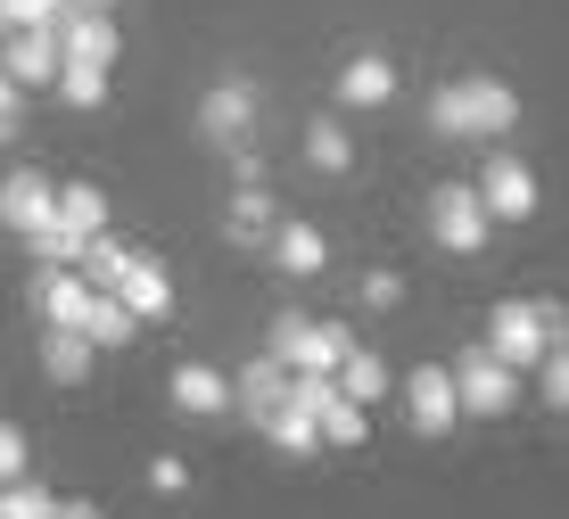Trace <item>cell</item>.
<instances>
[{
  "label": "cell",
  "instance_id": "6da1fadb",
  "mask_svg": "<svg viewBox=\"0 0 569 519\" xmlns=\"http://www.w3.org/2000/svg\"><path fill=\"white\" fill-rule=\"evenodd\" d=\"M520 124V91L496 74H455V83L429 91V132L438 141H503Z\"/></svg>",
  "mask_w": 569,
  "mask_h": 519
},
{
  "label": "cell",
  "instance_id": "7a4b0ae2",
  "mask_svg": "<svg viewBox=\"0 0 569 519\" xmlns=\"http://www.w3.org/2000/svg\"><path fill=\"white\" fill-rule=\"evenodd\" d=\"M496 363H512V371H528V363H545L553 347H569V313H553V306H537V297H503L496 313H487V338H479Z\"/></svg>",
  "mask_w": 569,
  "mask_h": 519
},
{
  "label": "cell",
  "instance_id": "3957f363",
  "mask_svg": "<svg viewBox=\"0 0 569 519\" xmlns=\"http://www.w3.org/2000/svg\"><path fill=\"white\" fill-rule=\"evenodd\" d=\"M446 379H455V405L470 412V421H503V412L520 405V371L496 363L487 347H462L455 363H446Z\"/></svg>",
  "mask_w": 569,
  "mask_h": 519
},
{
  "label": "cell",
  "instance_id": "277c9868",
  "mask_svg": "<svg viewBox=\"0 0 569 519\" xmlns=\"http://www.w3.org/2000/svg\"><path fill=\"white\" fill-rule=\"evenodd\" d=\"M421 223H429V239H438L446 256H487V231H496L470 182H438L421 198Z\"/></svg>",
  "mask_w": 569,
  "mask_h": 519
},
{
  "label": "cell",
  "instance_id": "5b68a950",
  "mask_svg": "<svg viewBox=\"0 0 569 519\" xmlns=\"http://www.w3.org/2000/svg\"><path fill=\"white\" fill-rule=\"evenodd\" d=\"M347 347H356V330L313 322V313H281L272 338H264V355H272V363H289V371H339Z\"/></svg>",
  "mask_w": 569,
  "mask_h": 519
},
{
  "label": "cell",
  "instance_id": "8992f818",
  "mask_svg": "<svg viewBox=\"0 0 569 519\" xmlns=\"http://www.w3.org/2000/svg\"><path fill=\"white\" fill-rule=\"evenodd\" d=\"M479 207H487V223H528L537 214V173H528V157L512 149H487V166H479Z\"/></svg>",
  "mask_w": 569,
  "mask_h": 519
},
{
  "label": "cell",
  "instance_id": "52a82bcc",
  "mask_svg": "<svg viewBox=\"0 0 569 519\" xmlns=\"http://www.w3.org/2000/svg\"><path fill=\"white\" fill-rule=\"evenodd\" d=\"M199 132L214 149H240L248 132H257V83H248V74H223V83L199 99Z\"/></svg>",
  "mask_w": 569,
  "mask_h": 519
},
{
  "label": "cell",
  "instance_id": "ba28073f",
  "mask_svg": "<svg viewBox=\"0 0 569 519\" xmlns=\"http://www.w3.org/2000/svg\"><path fill=\"white\" fill-rule=\"evenodd\" d=\"M124 33H116L108 9H67L58 17V67H116Z\"/></svg>",
  "mask_w": 569,
  "mask_h": 519
},
{
  "label": "cell",
  "instance_id": "9c48e42d",
  "mask_svg": "<svg viewBox=\"0 0 569 519\" xmlns=\"http://www.w3.org/2000/svg\"><path fill=\"white\" fill-rule=\"evenodd\" d=\"M0 74H9L17 91H50V83H58V26L0 33Z\"/></svg>",
  "mask_w": 569,
  "mask_h": 519
},
{
  "label": "cell",
  "instance_id": "30bf717a",
  "mask_svg": "<svg viewBox=\"0 0 569 519\" xmlns=\"http://www.w3.org/2000/svg\"><path fill=\"white\" fill-rule=\"evenodd\" d=\"M405 421H413V437H446L462 421L455 405V379H446V363H421L413 379H405Z\"/></svg>",
  "mask_w": 569,
  "mask_h": 519
},
{
  "label": "cell",
  "instance_id": "8fae6325",
  "mask_svg": "<svg viewBox=\"0 0 569 519\" xmlns=\"http://www.w3.org/2000/svg\"><path fill=\"white\" fill-rule=\"evenodd\" d=\"M108 297H116V306H124V313H132V322H141V330H149V322H166V313H173V272H166V265H157V256H141V248H132V265H124V281H116Z\"/></svg>",
  "mask_w": 569,
  "mask_h": 519
},
{
  "label": "cell",
  "instance_id": "7c38bea8",
  "mask_svg": "<svg viewBox=\"0 0 569 519\" xmlns=\"http://www.w3.org/2000/svg\"><path fill=\"white\" fill-rule=\"evenodd\" d=\"M281 405H289V363L257 355V363H240V371H231V412H240L248 429H264Z\"/></svg>",
  "mask_w": 569,
  "mask_h": 519
},
{
  "label": "cell",
  "instance_id": "4fadbf2b",
  "mask_svg": "<svg viewBox=\"0 0 569 519\" xmlns=\"http://www.w3.org/2000/svg\"><path fill=\"white\" fill-rule=\"evenodd\" d=\"M50 214H58V182H50V173H33V166L26 173H0V223H9L17 239H33Z\"/></svg>",
  "mask_w": 569,
  "mask_h": 519
},
{
  "label": "cell",
  "instance_id": "5bb4252c",
  "mask_svg": "<svg viewBox=\"0 0 569 519\" xmlns=\"http://www.w3.org/2000/svg\"><path fill=\"white\" fill-rule=\"evenodd\" d=\"M264 256L289 272V281H313V272L330 265V239L313 231L306 214H281V223H272V239H264Z\"/></svg>",
  "mask_w": 569,
  "mask_h": 519
},
{
  "label": "cell",
  "instance_id": "9a60e30c",
  "mask_svg": "<svg viewBox=\"0 0 569 519\" xmlns=\"http://www.w3.org/2000/svg\"><path fill=\"white\" fill-rule=\"evenodd\" d=\"M33 306H42V322H50V330H83V313H91V281H83V272H67V265H42V281H33Z\"/></svg>",
  "mask_w": 569,
  "mask_h": 519
},
{
  "label": "cell",
  "instance_id": "2e32d148",
  "mask_svg": "<svg viewBox=\"0 0 569 519\" xmlns=\"http://www.w3.org/2000/svg\"><path fill=\"white\" fill-rule=\"evenodd\" d=\"M272 223H281V207H272L264 182H240V190L223 198V239H231V248H264Z\"/></svg>",
  "mask_w": 569,
  "mask_h": 519
},
{
  "label": "cell",
  "instance_id": "e0dca14e",
  "mask_svg": "<svg viewBox=\"0 0 569 519\" xmlns=\"http://www.w3.org/2000/svg\"><path fill=\"white\" fill-rule=\"evenodd\" d=\"M166 396H173V412H190V421H223V412H231V379L214 363H182Z\"/></svg>",
  "mask_w": 569,
  "mask_h": 519
},
{
  "label": "cell",
  "instance_id": "ac0fdd59",
  "mask_svg": "<svg viewBox=\"0 0 569 519\" xmlns=\"http://www.w3.org/2000/svg\"><path fill=\"white\" fill-rule=\"evenodd\" d=\"M388 99H397V67H388L380 50H363V58L339 67V108H388Z\"/></svg>",
  "mask_w": 569,
  "mask_h": 519
},
{
  "label": "cell",
  "instance_id": "d6986e66",
  "mask_svg": "<svg viewBox=\"0 0 569 519\" xmlns=\"http://www.w3.org/2000/svg\"><path fill=\"white\" fill-rule=\"evenodd\" d=\"M330 379H339V396H347V405H363V412L380 405L388 388H397V371H388V363H380V355H371V347H347V363L330 371Z\"/></svg>",
  "mask_w": 569,
  "mask_h": 519
},
{
  "label": "cell",
  "instance_id": "ffe728a7",
  "mask_svg": "<svg viewBox=\"0 0 569 519\" xmlns=\"http://www.w3.org/2000/svg\"><path fill=\"white\" fill-rule=\"evenodd\" d=\"M306 166L313 173H356V132H347L339 116H313L306 124Z\"/></svg>",
  "mask_w": 569,
  "mask_h": 519
},
{
  "label": "cell",
  "instance_id": "44dd1931",
  "mask_svg": "<svg viewBox=\"0 0 569 519\" xmlns=\"http://www.w3.org/2000/svg\"><path fill=\"white\" fill-rule=\"evenodd\" d=\"M91 338L83 330H42V371L58 379V388H74V379H91Z\"/></svg>",
  "mask_w": 569,
  "mask_h": 519
},
{
  "label": "cell",
  "instance_id": "7402d4cb",
  "mask_svg": "<svg viewBox=\"0 0 569 519\" xmlns=\"http://www.w3.org/2000/svg\"><path fill=\"white\" fill-rule=\"evenodd\" d=\"M83 338L91 347H132V338H141V322H132L124 306H116L108 289H91V313H83Z\"/></svg>",
  "mask_w": 569,
  "mask_h": 519
},
{
  "label": "cell",
  "instance_id": "603a6c76",
  "mask_svg": "<svg viewBox=\"0 0 569 519\" xmlns=\"http://www.w3.org/2000/svg\"><path fill=\"white\" fill-rule=\"evenodd\" d=\"M124 265H132V248H124V239H83V256H74V272H83V281L91 289H116V281H124Z\"/></svg>",
  "mask_w": 569,
  "mask_h": 519
},
{
  "label": "cell",
  "instance_id": "cb8c5ba5",
  "mask_svg": "<svg viewBox=\"0 0 569 519\" xmlns=\"http://www.w3.org/2000/svg\"><path fill=\"white\" fill-rule=\"evenodd\" d=\"M50 223H67V231H108V198L100 190H91V182H67V190H58V214H50Z\"/></svg>",
  "mask_w": 569,
  "mask_h": 519
},
{
  "label": "cell",
  "instance_id": "d4e9b609",
  "mask_svg": "<svg viewBox=\"0 0 569 519\" xmlns=\"http://www.w3.org/2000/svg\"><path fill=\"white\" fill-rule=\"evenodd\" d=\"M264 437L289 453V462H313V453H322V429H313L298 405H281V412H272V421H264Z\"/></svg>",
  "mask_w": 569,
  "mask_h": 519
},
{
  "label": "cell",
  "instance_id": "484cf974",
  "mask_svg": "<svg viewBox=\"0 0 569 519\" xmlns=\"http://www.w3.org/2000/svg\"><path fill=\"white\" fill-rule=\"evenodd\" d=\"M313 429H322V446H363V437H371V412L347 405V396H330V405L313 412Z\"/></svg>",
  "mask_w": 569,
  "mask_h": 519
},
{
  "label": "cell",
  "instance_id": "4316f807",
  "mask_svg": "<svg viewBox=\"0 0 569 519\" xmlns=\"http://www.w3.org/2000/svg\"><path fill=\"white\" fill-rule=\"evenodd\" d=\"M67 108H100L108 99V67H58V83H50Z\"/></svg>",
  "mask_w": 569,
  "mask_h": 519
},
{
  "label": "cell",
  "instance_id": "83f0119b",
  "mask_svg": "<svg viewBox=\"0 0 569 519\" xmlns=\"http://www.w3.org/2000/svg\"><path fill=\"white\" fill-rule=\"evenodd\" d=\"M50 511H58V495H50V487H33V478L0 487V519H50Z\"/></svg>",
  "mask_w": 569,
  "mask_h": 519
},
{
  "label": "cell",
  "instance_id": "f1b7e54d",
  "mask_svg": "<svg viewBox=\"0 0 569 519\" xmlns=\"http://www.w3.org/2000/svg\"><path fill=\"white\" fill-rule=\"evenodd\" d=\"M91 239H100V231H91ZM33 256H42V265H67V272H74V256H83V231L42 223V231H33Z\"/></svg>",
  "mask_w": 569,
  "mask_h": 519
},
{
  "label": "cell",
  "instance_id": "f546056e",
  "mask_svg": "<svg viewBox=\"0 0 569 519\" xmlns=\"http://www.w3.org/2000/svg\"><path fill=\"white\" fill-rule=\"evenodd\" d=\"M67 0H0V33H26V26H58Z\"/></svg>",
  "mask_w": 569,
  "mask_h": 519
},
{
  "label": "cell",
  "instance_id": "4dcf8cb0",
  "mask_svg": "<svg viewBox=\"0 0 569 519\" xmlns=\"http://www.w3.org/2000/svg\"><path fill=\"white\" fill-rule=\"evenodd\" d=\"M26 462H33V453H26V429L0 421V487H17V478H26Z\"/></svg>",
  "mask_w": 569,
  "mask_h": 519
},
{
  "label": "cell",
  "instance_id": "1f68e13d",
  "mask_svg": "<svg viewBox=\"0 0 569 519\" xmlns=\"http://www.w3.org/2000/svg\"><path fill=\"white\" fill-rule=\"evenodd\" d=\"M537 371H545V405H553V412H569V347H553Z\"/></svg>",
  "mask_w": 569,
  "mask_h": 519
},
{
  "label": "cell",
  "instance_id": "d6a6232c",
  "mask_svg": "<svg viewBox=\"0 0 569 519\" xmlns=\"http://www.w3.org/2000/svg\"><path fill=\"white\" fill-rule=\"evenodd\" d=\"M363 306H371V313L405 306V272H363Z\"/></svg>",
  "mask_w": 569,
  "mask_h": 519
},
{
  "label": "cell",
  "instance_id": "836d02e7",
  "mask_svg": "<svg viewBox=\"0 0 569 519\" xmlns=\"http://www.w3.org/2000/svg\"><path fill=\"white\" fill-rule=\"evenodd\" d=\"M149 487H157V495H182V487H190V462H182V453H157V462H149Z\"/></svg>",
  "mask_w": 569,
  "mask_h": 519
},
{
  "label": "cell",
  "instance_id": "e575fe53",
  "mask_svg": "<svg viewBox=\"0 0 569 519\" xmlns=\"http://www.w3.org/2000/svg\"><path fill=\"white\" fill-rule=\"evenodd\" d=\"M17 124H26V91L0 74V141H17Z\"/></svg>",
  "mask_w": 569,
  "mask_h": 519
},
{
  "label": "cell",
  "instance_id": "d590c367",
  "mask_svg": "<svg viewBox=\"0 0 569 519\" xmlns=\"http://www.w3.org/2000/svg\"><path fill=\"white\" fill-rule=\"evenodd\" d=\"M50 519H100V511H91V503H58Z\"/></svg>",
  "mask_w": 569,
  "mask_h": 519
},
{
  "label": "cell",
  "instance_id": "8d00e7d4",
  "mask_svg": "<svg viewBox=\"0 0 569 519\" xmlns=\"http://www.w3.org/2000/svg\"><path fill=\"white\" fill-rule=\"evenodd\" d=\"M67 9H116V0H67Z\"/></svg>",
  "mask_w": 569,
  "mask_h": 519
}]
</instances>
